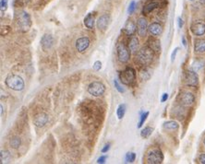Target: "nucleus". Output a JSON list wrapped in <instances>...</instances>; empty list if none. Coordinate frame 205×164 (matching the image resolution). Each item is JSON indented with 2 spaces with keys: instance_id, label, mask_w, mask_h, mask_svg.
Here are the masks:
<instances>
[{
  "instance_id": "nucleus-12",
  "label": "nucleus",
  "mask_w": 205,
  "mask_h": 164,
  "mask_svg": "<svg viewBox=\"0 0 205 164\" xmlns=\"http://www.w3.org/2000/svg\"><path fill=\"white\" fill-rule=\"evenodd\" d=\"M179 101L180 103L184 106H190L193 104V102L195 101L194 95L190 92H183L180 94V97H179Z\"/></svg>"
},
{
  "instance_id": "nucleus-41",
  "label": "nucleus",
  "mask_w": 205,
  "mask_h": 164,
  "mask_svg": "<svg viewBox=\"0 0 205 164\" xmlns=\"http://www.w3.org/2000/svg\"><path fill=\"white\" fill-rule=\"evenodd\" d=\"M182 44H183V45H184L185 47L187 46V41H186L185 37H182Z\"/></svg>"
},
{
  "instance_id": "nucleus-25",
  "label": "nucleus",
  "mask_w": 205,
  "mask_h": 164,
  "mask_svg": "<svg viewBox=\"0 0 205 164\" xmlns=\"http://www.w3.org/2000/svg\"><path fill=\"white\" fill-rule=\"evenodd\" d=\"M125 113H126V104H120L118 107H117V110H116V115H117V118L118 119H122L125 115Z\"/></svg>"
},
{
  "instance_id": "nucleus-10",
  "label": "nucleus",
  "mask_w": 205,
  "mask_h": 164,
  "mask_svg": "<svg viewBox=\"0 0 205 164\" xmlns=\"http://www.w3.org/2000/svg\"><path fill=\"white\" fill-rule=\"evenodd\" d=\"M41 46L44 51H48L54 45V38L51 34H45L41 39Z\"/></svg>"
},
{
  "instance_id": "nucleus-5",
  "label": "nucleus",
  "mask_w": 205,
  "mask_h": 164,
  "mask_svg": "<svg viewBox=\"0 0 205 164\" xmlns=\"http://www.w3.org/2000/svg\"><path fill=\"white\" fill-rule=\"evenodd\" d=\"M146 160L149 164H160L164 160V155L160 149H153L148 152Z\"/></svg>"
},
{
  "instance_id": "nucleus-23",
  "label": "nucleus",
  "mask_w": 205,
  "mask_h": 164,
  "mask_svg": "<svg viewBox=\"0 0 205 164\" xmlns=\"http://www.w3.org/2000/svg\"><path fill=\"white\" fill-rule=\"evenodd\" d=\"M164 128L167 129V130H176V129L178 128V124L176 121H167L164 124Z\"/></svg>"
},
{
  "instance_id": "nucleus-13",
  "label": "nucleus",
  "mask_w": 205,
  "mask_h": 164,
  "mask_svg": "<svg viewBox=\"0 0 205 164\" xmlns=\"http://www.w3.org/2000/svg\"><path fill=\"white\" fill-rule=\"evenodd\" d=\"M90 45V39L88 37H81L79 38L76 42V49L79 53H83L85 50Z\"/></svg>"
},
{
  "instance_id": "nucleus-15",
  "label": "nucleus",
  "mask_w": 205,
  "mask_h": 164,
  "mask_svg": "<svg viewBox=\"0 0 205 164\" xmlns=\"http://www.w3.org/2000/svg\"><path fill=\"white\" fill-rule=\"evenodd\" d=\"M110 20H111V19H110L109 15H107V14L102 15L100 18L98 19V20H97V27H98V29L101 30V31H105L107 29V27H108V25L110 23Z\"/></svg>"
},
{
  "instance_id": "nucleus-32",
  "label": "nucleus",
  "mask_w": 205,
  "mask_h": 164,
  "mask_svg": "<svg viewBox=\"0 0 205 164\" xmlns=\"http://www.w3.org/2000/svg\"><path fill=\"white\" fill-rule=\"evenodd\" d=\"M7 4H8V0H1V2H0V7H1V11L2 12L7 10Z\"/></svg>"
},
{
  "instance_id": "nucleus-22",
  "label": "nucleus",
  "mask_w": 205,
  "mask_h": 164,
  "mask_svg": "<svg viewBox=\"0 0 205 164\" xmlns=\"http://www.w3.org/2000/svg\"><path fill=\"white\" fill-rule=\"evenodd\" d=\"M148 44H149V47L151 49H152L154 52H160L161 50V45H160V42L158 40H154V39H152V40H150L148 42Z\"/></svg>"
},
{
  "instance_id": "nucleus-16",
  "label": "nucleus",
  "mask_w": 205,
  "mask_h": 164,
  "mask_svg": "<svg viewBox=\"0 0 205 164\" xmlns=\"http://www.w3.org/2000/svg\"><path fill=\"white\" fill-rule=\"evenodd\" d=\"M148 31L152 36H159L163 32V27L158 22H152L148 27Z\"/></svg>"
},
{
  "instance_id": "nucleus-35",
  "label": "nucleus",
  "mask_w": 205,
  "mask_h": 164,
  "mask_svg": "<svg viewBox=\"0 0 205 164\" xmlns=\"http://www.w3.org/2000/svg\"><path fill=\"white\" fill-rule=\"evenodd\" d=\"M178 50H179V48H178V47H176V48L174 49V51H173L172 55H171V61H172V62H174V60H175V58H176V54H177Z\"/></svg>"
},
{
  "instance_id": "nucleus-42",
  "label": "nucleus",
  "mask_w": 205,
  "mask_h": 164,
  "mask_svg": "<svg viewBox=\"0 0 205 164\" xmlns=\"http://www.w3.org/2000/svg\"><path fill=\"white\" fill-rule=\"evenodd\" d=\"M200 2H201V4L205 6V0H200Z\"/></svg>"
},
{
  "instance_id": "nucleus-1",
  "label": "nucleus",
  "mask_w": 205,
  "mask_h": 164,
  "mask_svg": "<svg viewBox=\"0 0 205 164\" xmlns=\"http://www.w3.org/2000/svg\"><path fill=\"white\" fill-rule=\"evenodd\" d=\"M5 83L8 88H10L11 90L16 91H20L25 87L24 80L22 77L19 75H15V74L8 75L6 77Z\"/></svg>"
},
{
  "instance_id": "nucleus-38",
  "label": "nucleus",
  "mask_w": 205,
  "mask_h": 164,
  "mask_svg": "<svg viewBox=\"0 0 205 164\" xmlns=\"http://www.w3.org/2000/svg\"><path fill=\"white\" fill-rule=\"evenodd\" d=\"M110 146H111L110 144H106V145L104 147V148L102 149V153H106V152L110 149Z\"/></svg>"
},
{
  "instance_id": "nucleus-26",
  "label": "nucleus",
  "mask_w": 205,
  "mask_h": 164,
  "mask_svg": "<svg viewBox=\"0 0 205 164\" xmlns=\"http://www.w3.org/2000/svg\"><path fill=\"white\" fill-rule=\"evenodd\" d=\"M136 159V154L134 152H129L126 154V157H125V162L126 163H132L135 161Z\"/></svg>"
},
{
  "instance_id": "nucleus-8",
  "label": "nucleus",
  "mask_w": 205,
  "mask_h": 164,
  "mask_svg": "<svg viewBox=\"0 0 205 164\" xmlns=\"http://www.w3.org/2000/svg\"><path fill=\"white\" fill-rule=\"evenodd\" d=\"M184 82L190 87H196L199 83V77L195 71L187 70L184 75Z\"/></svg>"
},
{
  "instance_id": "nucleus-2",
  "label": "nucleus",
  "mask_w": 205,
  "mask_h": 164,
  "mask_svg": "<svg viewBox=\"0 0 205 164\" xmlns=\"http://www.w3.org/2000/svg\"><path fill=\"white\" fill-rule=\"evenodd\" d=\"M136 59L138 63L142 66H147L152 63L153 59V50L149 46L141 48L136 55Z\"/></svg>"
},
{
  "instance_id": "nucleus-14",
  "label": "nucleus",
  "mask_w": 205,
  "mask_h": 164,
  "mask_svg": "<svg viewBox=\"0 0 205 164\" xmlns=\"http://www.w3.org/2000/svg\"><path fill=\"white\" fill-rule=\"evenodd\" d=\"M148 31V23L144 18H140L137 21V31L140 36H144Z\"/></svg>"
},
{
  "instance_id": "nucleus-37",
  "label": "nucleus",
  "mask_w": 205,
  "mask_h": 164,
  "mask_svg": "<svg viewBox=\"0 0 205 164\" xmlns=\"http://www.w3.org/2000/svg\"><path fill=\"white\" fill-rule=\"evenodd\" d=\"M199 161L200 163L201 164H205V153H202L200 155V157H199Z\"/></svg>"
},
{
  "instance_id": "nucleus-39",
  "label": "nucleus",
  "mask_w": 205,
  "mask_h": 164,
  "mask_svg": "<svg viewBox=\"0 0 205 164\" xmlns=\"http://www.w3.org/2000/svg\"><path fill=\"white\" fill-rule=\"evenodd\" d=\"M167 99H168V94H167V93H164L163 96H162L161 101H162V102H165V101H167Z\"/></svg>"
},
{
  "instance_id": "nucleus-27",
  "label": "nucleus",
  "mask_w": 205,
  "mask_h": 164,
  "mask_svg": "<svg viewBox=\"0 0 205 164\" xmlns=\"http://www.w3.org/2000/svg\"><path fill=\"white\" fill-rule=\"evenodd\" d=\"M21 144V140L20 137H13V138L10 140V146L12 147L13 149H18L19 147Z\"/></svg>"
},
{
  "instance_id": "nucleus-17",
  "label": "nucleus",
  "mask_w": 205,
  "mask_h": 164,
  "mask_svg": "<svg viewBox=\"0 0 205 164\" xmlns=\"http://www.w3.org/2000/svg\"><path fill=\"white\" fill-rule=\"evenodd\" d=\"M136 29H137V25L132 20H129L126 23L123 31H125L126 34H127V35L132 36L134 34V32L136 31Z\"/></svg>"
},
{
  "instance_id": "nucleus-7",
  "label": "nucleus",
  "mask_w": 205,
  "mask_h": 164,
  "mask_svg": "<svg viewBox=\"0 0 205 164\" xmlns=\"http://www.w3.org/2000/svg\"><path fill=\"white\" fill-rule=\"evenodd\" d=\"M105 91V86L100 81H92L88 87V92L92 96H101Z\"/></svg>"
},
{
  "instance_id": "nucleus-43",
  "label": "nucleus",
  "mask_w": 205,
  "mask_h": 164,
  "mask_svg": "<svg viewBox=\"0 0 205 164\" xmlns=\"http://www.w3.org/2000/svg\"><path fill=\"white\" fill-rule=\"evenodd\" d=\"M203 143H204V145H205V137H204V140H203Z\"/></svg>"
},
{
  "instance_id": "nucleus-20",
  "label": "nucleus",
  "mask_w": 205,
  "mask_h": 164,
  "mask_svg": "<svg viewBox=\"0 0 205 164\" xmlns=\"http://www.w3.org/2000/svg\"><path fill=\"white\" fill-rule=\"evenodd\" d=\"M138 47H139V40L137 39L136 36L132 35L129 42V48L132 53H135V52L138 50Z\"/></svg>"
},
{
  "instance_id": "nucleus-31",
  "label": "nucleus",
  "mask_w": 205,
  "mask_h": 164,
  "mask_svg": "<svg viewBox=\"0 0 205 164\" xmlns=\"http://www.w3.org/2000/svg\"><path fill=\"white\" fill-rule=\"evenodd\" d=\"M114 85H115V88L117 90V91H118V92H120V93H124V92H125L124 88H122V86L118 83V81H117L116 79H115V80H114Z\"/></svg>"
},
{
  "instance_id": "nucleus-36",
  "label": "nucleus",
  "mask_w": 205,
  "mask_h": 164,
  "mask_svg": "<svg viewBox=\"0 0 205 164\" xmlns=\"http://www.w3.org/2000/svg\"><path fill=\"white\" fill-rule=\"evenodd\" d=\"M107 159V156L106 155H104V156H101L98 160H97V163H105V160Z\"/></svg>"
},
{
  "instance_id": "nucleus-33",
  "label": "nucleus",
  "mask_w": 205,
  "mask_h": 164,
  "mask_svg": "<svg viewBox=\"0 0 205 164\" xmlns=\"http://www.w3.org/2000/svg\"><path fill=\"white\" fill-rule=\"evenodd\" d=\"M135 8H136V2L135 1H131L130 6H129V9H127V11H129L130 14H132L135 10Z\"/></svg>"
},
{
  "instance_id": "nucleus-29",
  "label": "nucleus",
  "mask_w": 205,
  "mask_h": 164,
  "mask_svg": "<svg viewBox=\"0 0 205 164\" xmlns=\"http://www.w3.org/2000/svg\"><path fill=\"white\" fill-rule=\"evenodd\" d=\"M10 153L7 150H1V155H0V158H1V162H6L8 159H10Z\"/></svg>"
},
{
  "instance_id": "nucleus-6",
  "label": "nucleus",
  "mask_w": 205,
  "mask_h": 164,
  "mask_svg": "<svg viewBox=\"0 0 205 164\" xmlns=\"http://www.w3.org/2000/svg\"><path fill=\"white\" fill-rule=\"evenodd\" d=\"M18 25L22 31H27L30 29L31 25V17L26 11H21L18 14Z\"/></svg>"
},
{
  "instance_id": "nucleus-19",
  "label": "nucleus",
  "mask_w": 205,
  "mask_h": 164,
  "mask_svg": "<svg viewBox=\"0 0 205 164\" xmlns=\"http://www.w3.org/2000/svg\"><path fill=\"white\" fill-rule=\"evenodd\" d=\"M84 25L86 26V28L88 29H92L93 26H94V16L92 13H89L84 19Z\"/></svg>"
},
{
  "instance_id": "nucleus-28",
  "label": "nucleus",
  "mask_w": 205,
  "mask_h": 164,
  "mask_svg": "<svg viewBox=\"0 0 205 164\" xmlns=\"http://www.w3.org/2000/svg\"><path fill=\"white\" fill-rule=\"evenodd\" d=\"M148 116H149V112H145V113H143V114H141V120H140V122H139V124H138V127H139V128H141V127L143 125L144 122L146 121V119H147Z\"/></svg>"
},
{
  "instance_id": "nucleus-9",
  "label": "nucleus",
  "mask_w": 205,
  "mask_h": 164,
  "mask_svg": "<svg viewBox=\"0 0 205 164\" xmlns=\"http://www.w3.org/2000/svg\"><path fill=\"white\" fill-rule=\"evenodd\" d=\"M191 32L196 36H201L205 33V23L203 21H195L190 26Z\"/></svg>"
},
{
  "instance_id": "nucleus-40",
  "label": "nucleus",
  "mask_w": 205,
  "mask_h": 164,
  "mask_svg": "<svg viewBox=\"0 0 205 164\" xmlns=\"http://www.w3.org/2000/svg\"><path fill=\"white\" fill-rule=\"evenodd\" d=\"M177 22H178V27L181 29L183 27V20H182V19L180 18V17H178V18H177Z\"/></svg>"
},
{
  "instance_id": "nucleus-21",
  "label": "nucleus",
  "mask_w": 205,
  "mask_h": 164,
  "mask_svg": "<svg viewBox=\"0 0 205 164\" xmlns=\"http://www.w3.org/2000/svg\"><path fill=\"white\" fill-rule=\"evenodd\" d=\"M194 50L197 53H204L205 52V40H198L195 42Z\"/></svg>"
},
{
  "instance_id": "nucleus-4",
  "label": "nucleus",
  "mask_w": 205,
  "mask_h": 164,
  "mask_svg": "<svg viewBox=\"0 0 205 164\" xmlns=\"http://www.w3.org/2000/svg\"><path fill=\"white\" fill-rule=\"evenodd\" d=\"M130 48H127L124 44L119 42L116 45V53L119 62L121 63H127L129 62L130 58Z\"/></svg>"
},
{
  "instance_id": "nucleus-24",
  "label": "nucleus",
  "mask_w": 205,
  "mask_h": 164,
  "mask_svg": "<svg viewBox=\"0 0 205 164\" xmlns=\"http://www.w3.org/2000/svg\"><path fill=\"white\" fill-rule=\"evenodd\" d=\"M152 131H153V128H152L150 126L145 127L141 132V136L143 137V138H148V137L152 134Z\"/></svg>"
},
{
  "instance_id": "nucleus-3",
  "label": "nucleus",
  "mask_w": 205,
  "mask_h": 164,
  "mask_svg": "<svg viewBox=\"0 0 205 164\" xmlns=\"http://www.w3.org/2000/svg\"><path fill=\"white\" fill-rule=\"evenodd\" d=\"M119 79L125 85H131L136 79L135 70L131 67H127L124 71L119 74Z\"/></svg>"
},
{
  "instance_id": "nucleus-44",
  "label": "nucleus",
  "mask_w": 205,
  "mask_h": 164,
  "mask_svg": "<svg viewBox=\"0 0 205 164\" xmlns=\"http://www.w3.org/2000/svg\"><path fill=\"white\" fill-rule=\"evenodd\" d=\"M190 1H193V0H190Z\"/></svg>"
},
{
  "instance_id": "nucleus-34",
  "label": "nucleus",
  "mask_w": 205,
  "mask_h": 164,
  "mask_svg": "<svg viewBox=\"0 0 205 164\" xmlns=\"http://www.w3.org/2000/svg\"><path fill=\"white\" fill-rule=\"evenodd\" d=\"M102 68V63L101 61H96L94 64H93V69L95 71H100V69Z\"/></svg>"
},
{
  "instance_id": "nucleus-18",
  "label": "nucleus",
  "mask_w": 205,
  "mask_h": 164,
  "mask_svg": "<svg viewBox=\"0 0 205 164\" xmlns=\"http://www.w3.org/2000/svg\"><path fill=\"white\" fill-rule=\"evenodd\" d=\"M159 6V3L157 1H152V2H149L147 3L146 5L144 6L143 9H142V13L145 14V15H148L150 14L152 11H153L155 9V8H157Z\"/></svg>"
},
{
  "instance_id": "nucleus-30",
  "label": "nucleus",
  "mask_w": 205,
  "mask_h": 164,
  "mask_svg": "<svg viewBox=\"0 0 205 164\" xmlns=\"http://www.w3.org/2000/svg\"><path fill=\"white\" fill-rule=\"evenodd\" d=\"M140 76H141V79L142 80H147V79H150V74L148 73V71H147L146 69H144V70L141 71Z\"/></svg>"
},
{
  "instance_id": "nucleus-11",
  "label": "nucleus",
  "mask_w": 205,
  "mask_h": 164,
  "mask_svg": "<svg viewBox=\"0 0 205 164\" xmlns=\"http://www.w3.org/2000/svg\"><path fill=\"white\" fill-rule=\"evenodd\" d=\"M48 120H49L48 114H46L45 113H41L35 115V117H34L33 125L36 127H44L47 124Z\"/></svg>"
}]
</instances>
